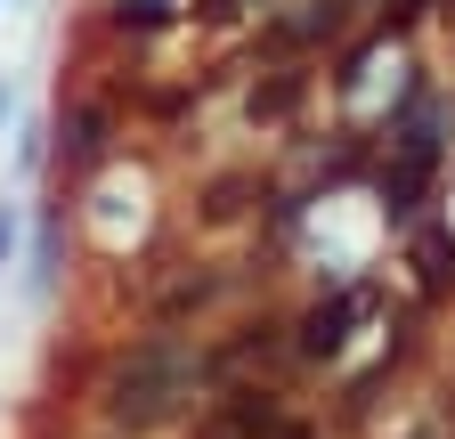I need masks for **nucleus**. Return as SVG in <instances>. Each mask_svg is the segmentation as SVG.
I'll use <instances>...</instances> for the list:
<instances>
[{
  "instance_id": "obj_8",
  "label": "nucleus",
  "mask_w": 455,
  "mask_h": 439,
  "mask_svg": "<svg viewBox=\"0 0 455 439\" xmlns=\"http://www.w3.org/2000/svg\"><path fill=\"white\" fill-rule=\"evenodd\" d=\"M123 33H155L163 25V0H123V17H114Z\"/></svg>"
},
{
  "instance_id": "obj_9",
  "label": "nucleus",
  "mask_w": 455,
  "mask_h": 439,
  "mask_svg": "<svg viewBox=\"0 0 455 439\" xmlns=\"http://www.w3.org/2000/svg\"><path fill=\"white\" fill-rule=\"evenodd\" d=\"M423 9H431V0H390V25H415Z\"/></svg>"
},
{
  "instance_id": "obj_7",
  "label": "nucleus",
  "mask_w": 455,
  "mask_h": 439,
  "mask_svg": "<svg viewBox=\"0 0 455 439\" xmlns=\"http://www.w3.org/2000/svg\"><path fill=\"white\" fill-rule=\"evenodd\" d=\"M301 98V82L293 74H284V82H268V90H252V115H284V106H293Z\"/></svg>"
},
{
  "instance_id": "obj_10",
  "label": "nucleus",
  "mask_w": 455,
  "mask_h": 439,
  "mask_svg": "<svg viewBox=\"0 0 455 439\" xmlns=\"http://www.w3.org/2000/svg\"><path fill=\"white\" fill-rule=\"evenodd\" d=\"M236 9H252V0H204V17H236Z\"/></svg>"
},
{
  "instance_id": "obj_5",
  "label": "nucleus",
  "mask_w": 455,
  "mask_h": 439,
  "mask_svg": "<svg viewBox=\"0 0 455 439\" xmlns=\"http://www.w3.org/2000/svg\"><path fill=\"white\" fill-rule=\"evenodd\" d=\"M415 268H423V293L447 301V293H455V236H447V228H423V236H415Z\"/></svg>"
},
{
  "instance_id": "obj_2",
  "label": "nucleus",
  "mask_w": 455,
  "mask_h": 439,
  "mask_svg": "<svg viewBox=\"0 0 455 439\" xmlns=\"http://www.w3.org/2000/svg\"><path fill=\"white\" fill-rule=\"evenodd\" d=\"M350 33V0H301V17L268 25V58H301V49H325Z\"/></svg>"
},
{
  "instance_id": "obj_1",
  "label": "nucleus",
  "mask_w": 455,
  "mask_h": 439,
  "mask_svg": "<svg viewBox=\"0 0 455 439\" xmlns=\"http://www.w3.org/2000/svg\"><path fill=\"white\" fill-rule=\"evenodd\" d=\"M196 382H204V358H196L188 342L147 334V342H131L123 358L106 366L98 407H106V423H114V431H163L171 415H188Z\"/></svg>"
},
{
  "instance_id": "obj_3",
  "label": "nucleus",
  "mask_w": 455,
  "mask_h": 439,
  "mask_svg": "<svg viewBox=\"0 0 455 439\" xmlns=\"http://www.w3.org/2000/svg\"><path fill=\"white\" fill-rule=\"evenodd\" d=\"M268 431H284V415H276L268 391H236V399H220L204 415V439H268Z\"/></svg>"
},
{
  "instance_id": "obj_4",
  "label": "nucleus",
  "mask_w": 455,
  "mask_h": 439,
  "mask_svg": "<svg viewBox=\"0 0 455 439\" xmlns=\"http://www.w3.org/2000/svg\"><path fill=\"white\" fill-rule=\"evenodd\" d=\"M366 309V293H333V301H317L309 309V325H301V350L309 358H333L341 342H350V317Z\"/></svg>"
},
{
  "instance_id": "obj_6",
  "label": "nucleus",
  "mask_w": 455,
  "mask_h": 439,
  "mask_svg": "<svg viewBox=\"0 0 455 439\" xmlns=\"http://www.w3.org/2000/svg\"><path fill=\"white\" fill-rule=\"evenodd\" d=\"M98 155H106V115H98V106H82V115H74V147H66V163H74V172H90Z\"/></svg>"
}]
</instances>
